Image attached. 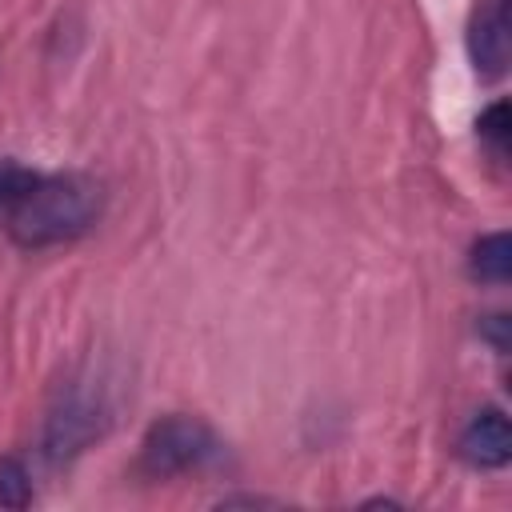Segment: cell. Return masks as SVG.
Returning a JSON list of instances; mask_svg holds the SVG:
<instances>
[{
  "mask_svg": "<svg viewBox=\"0 0 512 512\" xmlns=\"http://www.w3.org/2000/svg\"><path fill=\"white\" fill-rule=\"evenodd\" d=\"M104 208V188L92 176H36L8 212V236L20 248H52L84 236Z\"/></svg>",
  "mask_w": 512,
  "mask_h": 512,
  "instance_id": "obj_1",
  "label": "cell"
},
{
  "mask_svg": "<svg viewBox=\"0 0 512 512\" xmlns=\"http://www.w3.org/2000/svg\"><path fill=\"white\" fill-rule=\"evenodd\" d=\"M216 456V436L204 420L196 416H164L148 428L144 444H140V468L156 480L164 476H180L192 472L200 464H208Z\"/></svg>",
  "mask_w": 512,
  "mask_h": 512,
  "instance_id": "obj_2",
  "label": "cell"
},
{
  "mask_svg": "<svg viewBox=\"0 0 512 512\" xmlns=\"http://www.w3.org/2000/svg\"><path fill=\"white\" fill-rule=\"evenodd\" d=\"M108 428V408L100 400V392L88 388H68L60 392L56 408L44 420V436H40V452L48 464H68L72 456H80L92 440H100Z\"/></svg>",
  "mask_w": 512,
  "mask_h": 512,
  "instance_id": "obj_3",
  "label": "cell"
},
{
  "mask_svg": "<svg viewBox=\"0 0 512 512\" xmlns=\"http://www.w3.org/2000/svg\"><path fill=\"white\" fill-rule=\"evenodd\" d=\"M468 52L484 80H496L508 64V0H484L468 28Z\"/></svg>",
  "mask_w": 512,
  "mask_h": 512,
  "instance_id": "obj_4",
  "label": "cell"
},
{
  "mask_svg": "<svg viewBox=\"0 0 512 512\" xmlns=\"http://www.w3.org/2000/svg\"><path fill=\"white\" fill-rule=\"evenodd\" d=\"M460 456L472 468H504L512 456V432H508V416L500 408H484L476 412L464 432H460Z\"/></svg>",
  "mask_w": 512,
  "mask_h": 512,
  "instance_id": "obj_5",
  "label": "cell"
},
{
  "mask_svg": "<svg viewBox=\"0 0 512 512\" xmlns=\"http://www.w3.org/2000/svg\"><path fill=\"white\" fill-rule=\"evenodd\" d=\"M468 272L484 284H508L512 280V240H508V232L484 236L468 256Z\"/></svg>",
  "mask_w": 512,
  "mask_h": 512,
  "instance_id": "obj_6",
  "label": "cell"
},
{
  "mask_svg": "<svg viewBox=\"0 0 512 512\" xmlns=\"http://www.w3.org/2000/svg\"><path fill=\"white\" fill-rule=\"evenodd\" d=\"M32 500V476L16 456L0 460V504L8 508H24Z\"/></svg>",
  "mask_w": 512,
  "mask_h": 512,
  "instance_id": "obj_7",
  "label": "cell"
},
{
  "mask_svg": "<svg viewBox=\"0 0 512 512\" xmlns=\"http://www.w3.org/2000/svg\"><path fill=\"white\" fill-rule=\"evenodd\" d=\"M40 172L24 168V164H12V160H0V216H8L16 208V200L36 184Z\"/></svg>",
  "mask_w": 512,
  "mask_h": 512,
  "instance_id": "obj_8",
  "label": "cell"
},
{
  "mask_svg": "<svg viewBox=\"0 0 512 512\" xmlns=\"http://www.w3.org/2000/svg\"><path fill=\"white\" fill-rule=\"evenodd\" d=\"M476 128H480V140L492 148V156H496V160H504V156H508V104H504V100H496V104L480 116V124H476Z\"/></svg>",
  "mask_w": 512,
  "mask_h": 512,
  "instance_id": "obj_9",
  "label": "cell"
},
{
  "mask_svg": "<svg viewBox=\"0 0 512 512\" xmlns=\"http://www.w3.org/2000/svg\"><path fill=\"white\" fill-rule=\"evenodd\" d=\"M480 332L492 340L496 352H508V316H484L480 320Z\"/></svg>",
  "mask_w": 512,
  "mask_h": 512,
  "instance_id": "obj_10",
  "label": "cell"
}]
</instances>
